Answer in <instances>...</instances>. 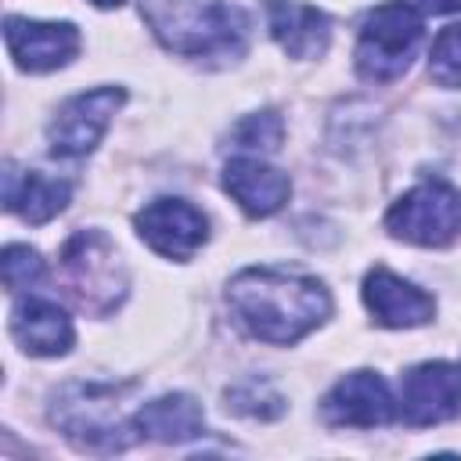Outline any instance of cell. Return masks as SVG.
<instances>
[{"label":"cell","mask_w":461,"mask_h":461,"mask_svg":"<svg viewBox=\"0 0 461 461\" xmlns=\"http://www.w3.org/2000/svg\"><path fill=\"white\" fill-rule=\"evenodd\" d=\"M227 303L238 321L270 346H292L331 317L324 281L277 267H245L227 285Z\"/></svg>","instance_id":"obj_1"},{"label":"cell","mask_w":461,"mask_h":461,"mask_svg":"<svg viewBox=\"0 0 461 461\" xmlns=\"http://www.w3.org/2000/svg\"><path fill=\"white\" fill-rule=\"evenodd\" d=\"M140 14L180 58L234 61L249 47V14L230 0H140Z\"/></svg>","instance_id":"obj_2"},{"label":"cell","mask_w":461,"mask_h":461,"mask_svg":"<svg viewBox=\"0 0 461 461\" xmlns=\"http://www.w3.org/2000/svg\"><path fill=\"white\" fill-rule=\"evenodd\" d=\"M133 382H65L54 393L50 421L65 439L90 454H119L137 436L133 414H126V396Z\"/></svg>","instance_id":"obj_3"},{"label":"cell","mask_w":461,"mask_h":461,"mask_svg":"<svg viewBox=\"0 0 461 461\" xmlns=\"http://www.w3.org/2000/svg\"><path fill=\"white\" fill-rule=\"evenodd\" d=\"M425 36V18L407 0H385L367 11L357 36V72L367 83H389L411 68V58Z\"/></svg>","instance_id":"obj_4"},{"label":"cell","mask_w":461,"mask_h":461,"mask_svg":"<svg viewBox=\"0 0 461 461\" xmlns=\"http://www.w3.org/2000/svg\"><path fill=\"white\" fill-rule=\"evenodd\" d=\"M68 292L90 313H112L130 288L126 263L104 230H76L61 249Z\"/></svg>","instance_id":"obj_5"},{"label":"cell","mask_w":461,"mask_h":461,"mask_svg":"<svg viewBox=\"0 0 461 461\" xmlns=\"http://www.w3.org/2000/svg\"><path fill=\"white\" fill-rule=\"evenodd\" d=\"M385 230L400 241L447 249L461 238V191L439 176L421 180L393 202L385 212Z\"/></svg>","instance_id":"obj_6"},{"label":"cell","mask_w":461,"mask_h":461,"mask_svg":"<svg viewBox=\"0 0 461 461\" xmlns=\"http://www.w3.org/2000/svg\"><path fill=\"white\" fill-rule=\"evenodd\" d=\"M122 101H126L122 86H94V90L68 97L47 126L50 155H58V158L90 155L97 148V140L104 137L112 115L122 108Z\"/></svg>","instance_id":"obj_7"},{"label":"cell","mask_w":461,"mask_h":461,"mask_svg":"<svg viewBox=\"0 0 461 461\" xmlns=\"http://www.w3.org/2000/svg\"><path fill=\"white\" fill-rule=\"evenodd\" d=\"M400 414L407 425H439L461 414V367L447 360L414 364L400 382Z\"/></svg>","instance_id":"obj_8"},{"label":"cell","mask_w":461,"mask_h":461,"mask_svg":"<svg viewBox=\"0 0 461 461\" xmlns=\"http://www.w3.org/2000/svg\"><path fill=\"white\" fill-rule=\"evenodd\" d=\"M4 43L22 72H54L68 65L83 40L72 22H36V18H4Z\"/></svg>","instance_id":"obj_9"},{"label":"cell","mask_w":461,"mask_h":461,"mask_svg":"<svg viewBox=\"0 0 461 461\" xmlns=\"http://www.w3.org/2000/svg\"><path fill=\"white\" fill-rule=\"evenodd\" d=\"M133 227L140 234V241H148L158 256L180 259V263L191 259L209 238L205 216L184 198H155V202H148L133 216Z\"/></svg>","instance_id":"obj_10"},{"label":"cell","mask_w":461,"mask_h":461,"mask_svg":"<svg viewBox=\"0 0 461 461\" xmlns=\"http://www.w3.org/2000/svg\"><path fill=\"white\" fill-rule=\"evenodd\" d=\"M321 411H324L328 425L375 429V425H385L396 418V400L378 371H353L328 389Z\"/></svg>","instance_id":"obj_11"},{"label":"cell","mask_w":461,"mask_h":461,"mask_svg":"<svg viewBox=\"0 0 461 461\" xmlns=\"http://www.w3.org/2000/svg\"><path fill=\"white\" fill-rule=\"evenodd\" d=\"M364 306L382 328H418L436 317V299L403 281L389 267H375L364 277Z\"/></svg>","instance_id":"obj_12"},{"label":"cell","mask_w":461,"mask_h":461,"mask_svg":"<svg viewBox=\"0 0 461 461\" xmlns=\"http://www.w3.org/2000/svg\"><path fill=\"white\" fill-rule=\"evenodd\" d=\"M11 335L32 357H65L76 342L72 317L50 299H22L11 310Z\"/></svg>","instance_id":"obj_13"},{"label":"cell","mask_w":461,"mask_h":461,"mask_svg":"<svg viewBox=\"0 0 461 461\" xmlns=\"http://www.w3.org/2000/svg\"><path fill=\"white\" fill-rule=\"evenodd\" d=\"M223 187L256 220L259 216H274L292 194V180L281 169H274V166H267L259 158H249V155L230 158L223 166Z\"/></svg>","instance_id":"obj_14"},{"label":"cell","mask_w":461,"mask_h":461,"mask_svg":"<svg viewBox=\"0 0 461 461\" xmlns=\"http://www.w3.org/2000/svg\"><path fill=\"white\" fill-rule=\"evenodd\" d=\"M270 36L288 58H321L331 43V18L299 0H267Z\"/></svg>","instance_id":"obj_15"},{"label":"cell","mask_w":461,"mask_h":461,"mask_svg":"<svg viewBox=\"0 0 461 461\" xmlns=\"http://www.w3.org/2000/svg\"><path fill=\"white\" fill-rule=\"evenodd\" d=\"M133 429L155 443H187L205 432L202 403L187 393H166L133 411Z\"/></svg>","instance_id":"obj_16"},{"label":"cell","mask_w":461,"mask_h":461,"mask_svg":"<svg viewBox=\"0 0 461 461\" xmlns=\"http://www.w3.org/2000/svg\"><path fill=\"white\" fill-rule=\"evenodd\" d=\"M68 180H58V176H43V173H18L14 162H7V173H4V205L7 212L22 216L25 223H47L54 220L65 205H68Z\"/></svg>","instance_id":"obj_17"},{"label":"cell","mask_w":461,"mask_h":461,"mask_svg":"<svg viewBox=\"0 0 461 461\" xmlns=\"http://www.w3.org/2000/svg\"><path fill=\"white\" fill-rule=\"evenodd\" d=\"M227 407L234 414L270 421V418H281L285 414V396L267 378H241L238 385L227 389Z\"/></svg>","instance_id":"obj_18"},{"label":"cell","mask_w":461,"mask_h":461,"mask_svg":"<svg viewBox=\"0 0 461 461\" xmlns=\"http://www.w3.org/2000/svg\"><path fill=\"white\" fill-rule=\"evenodd\" d=\"M281 137H285V122L274 108L267 112H252L245 115L234 130H230V140L245 151H277L281 148Z\"/></svg>","instance_id":"obj_19"},{"label":"cell","mask_w":461,"mask_h":461,"mask_svg":"<svg viewBox=\"0 0 461 461\" xmlns=\"http://www.w3.org/2000/svg\"><path fill=\"white\" fill-rule=\"evenodd\" d=\"M429 76L439 86H461V22L439 29L429 50Z\"/></svg>","instance_id":"obj_20"},{"label":"cell","mask_w":461,"mask_h":461,"mask_svg":"<svg viewBox=\"0 0 461 461\" xmlns=\"http://www.w3.org/2000/svg\"><path fill=\"white\" fill-rule=\"evenodd\" d=\"M47 267H43V256L29 245H7L4 256H0V277L7 285V292H25L32 288L36 281H43Z\"/></svg>","instance_id":"obj_21"},{"label":"cell","mask_w":461,"mask_h":461,"mask_svg":"<svg viewBox=\"0 0 461 461\" xmlns=\"http://www.w3.org/2000/svg\"><path fill=\"white\" fill-rule=\"evenodd\" d=\"M421 7L432 14H454V11H461V0H421Z\"/></svg>","instance_id":"obj_22"},{"label":"cell","mask_w":461,"mask_h":461,"mask_svg":"<svg viewBox=\"0 0 461 461\" xmlns=\"http://www.w3.org/2000/svg\"><path fill=\"white\" fill-rule=\"evenodd\" d=\"M90 4H97V7H119L122 0H90Z\"/></svg>","instance_id":"obj_23"}]
</instances>
